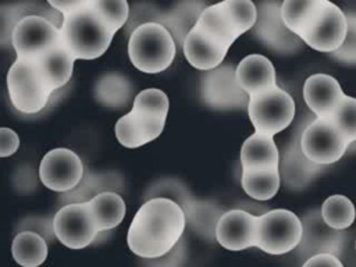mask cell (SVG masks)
<instances>
[{"label":"cell","mask_w":356,"mask_h":267,"mask_svg":"<svg viewBox=\"0 0 356 267\" xmlns=\"http://www.w3.org/2000/svg\"><path fill=\"white\" fill-rule=\"evenodd\" d=\"M185 225V211L175 200L149 199L138 209L128 228V248L142 259L163 257L175 248Z\"/></svg>","instance_id":"6da1fadb"},{"label":"cell","mask_w":356,"mask_h":267,"mask_svg":"<svg viewBox=\"0 0 356 267\" xmlns=\"http://www.w3.org/2000/svg\"><path fill=\"white\" fill-rule=\"evenodd\" d=\"M61 42L76 60H95L110 47L115 31L89 4L64 14Z\"/></svg>","instance_id":"7a4b0ae2"},{"label":"cell","mask_w":356,"mask_h":267,"mask_svg":"<svg viewBox=\"0 0 356 267\" xmlns=\"http://www.w3.org/2000/svg\"><path fill=\"white\" fill-rule=\"evenodd\" d=\"M7 90L11 104L24 114L42 111L56 92L36 58L17 57L7 72Z\"/></svg>","instance_id":"3957f363"},{"label":"cell","mask_w":356,"mask_h":267,"mask_svg":"<svg viewBox=\"0 0 356 267\" xmlns=\"http://www.w3.org/2000/svg\"><path fill=\"white\" fill-rule=\"evenodd\" d=\"M177 53L171 32L159 22L138 26L128 39V56L135 68L146 74L167 70Z\"/></svg>","instance_id":"277c9868"},{"label":"cell","mask_w":356,"mask_h":267,"mask_svg":"<svg viewBox=\"0 0 356 267\" xmlns=\"http://www.w3.org/2000/svg\"><path fill=\"white\" fill-rule=\"evenodd\" d=\"M246 110L254 131L274 136L291 125L295 102L285 89L275 85L252 95Z\"/></svg>","instance_id":"5b68a950"},{"label":"cell","mask_w":356,"mask_h":267,"mask_svg":"<svg viewBox=\"0 0 356 267\" xmlns=\"http://www.w3.org/2000/svg\"><path fill=\"white\" fill-rule=\"evenodd\" d=\"M303 236V222L291 210L274 209L259 216L257 248L268 254H285L296 249Z\"/></svg>","instance_id":"8992f818"},{"label":"cell","mask_w":356,"mask_h":267,"mask_svg":"<svg viewBox=\"0 0 356 267\" xmlns=\"http://www.w3.org/2000/svg\"><path fill=\"white\" fill-rule=\"evenodd\" d=\"M200 96L206 106L216 110L248 108L250 97L238 82L236 67L231 64H220L202 76Z\"/></svg>","instance_id":"52a82bcc"},{"label":"cell","mask_w":356,"mask_h":267,"mask_svg":"<svg viewBox=\"0 0 356 267\" xmlns=\"http://www.w3.org/2000/svg\"><path fill=\"white\" fill-rule=\"evenodd\" d=\"M300 145L312 161L330 165L342 159L350 142L332 120L316 117L302 131Z\"/></svg>","instance_id":"ba28073f"},{"label":"cell","mask_w":356,"mask_h":267,"mask_svg":"<svg viewBox=\"0 0 356 267\" xmlns=\"http://www.w3.org/2000/svg\"><path fill=\"white\" fill-rule=\"evenodd\" d=\"M61 43V31L49 18L25 15L18 19L11 33V46L17 57L36 58Z\"/></svg>","instance_id":"9c48e42d"},{"label":"cell","mask_w":356,"mask_h":267,"mask_svg":"<svg viewBox=\"0 0 356 267\" xmlns=\"http://www.w3.org/2000/svg\"><path fill=\"white\" fill-rule=\"evenodd\" d=\"M53 232L64 246L82 249L95 241L100 229L88 202H72L56 213Z\"/></svg>","instance_id":"30bf717a"},{"label":"cell","mask_w":356,"mask_h":267,"mask_svg":"<svg viewBox=\"0 0 356 267\" xmlns=\"http://www.w3.org/2000/svg\"><path fill=\"white\" fill-rule=\"evenodd\" d=\"M252 32L266 47L282 54H291L305 43L285 25L278 0H263L259 4L257 21Z\"/></svg>","instance_id":"8fae6325"},{"label":"cell","mask_w":356,"mask_h":267,"mask_svg":"<svg viewBox=\"0 0 356 267\" xmlns=\"http://www.w3.org/2000/svg\"><path fill=\"white\" fill-rule=\"evenodd\" d=\"M39 178L53 192H70L83 178L81 157L65 147H56L47 152L40 160Z\"/></svg>","instance_id":"7c38bea8"},{"label":"cell","mask_w":356,"mask_h":267,"mask_svg":"<svg viewBox=\"0 0 356 267\" xmlns=\"http://www.w3.org/2000/svg\"><path fill=\"white\" fill-rule=\"evenodd\" d=\"M346 31V14L337 4L328 1L318 18L302 35L300 39L305 42V44L317 51L331 53L342 44Z\"/></svg>","instance_id":"4fadbf2b"},{"label":"cell","mask_w":356,"mask_h":267,"mask_svg":"<svg viewBox=\"0 0 356 267\" xmlns=\"http://www.w3.org/2000/svg\"><path fill=\"white\" fill-rule=\"evenodd\" d=\"M259 216L241 209L222 213L216 222V239L228 250H243L257 245Z\"/></svg>","instance_id":"5bb4252c"},{"label":"cell","mask_w":356,"mask_h":267,"mask_svg":"<svg viewBox=\"0 0 356 267\" xmlns=\"http://www.w3.org/2000/svg\"><path fill=\"white\" fill-rule=\"evenodd\" d=\"M165 120L167 118L164 117L131 108L129 113L117 120L115 138L128 149L143 146L160 136L164 129Z\"/></svg>","instance_id":"9a60e30c"},{"label":"cell","mask_w":356,"mask_h":267,"mask_svg":"<svg viewBox=\"0 0 356 267\" xmlns=\"http://www.w3.org/2000/svg\"><path fill=\"white\" fill-rule=\"evenodd\" d=\"M303 222V236L299 243L300 252L306 253L307 257L320 253L331 252L339 254L345 245L346 232L343 229H335L330 227L321 211H309L302 218Z\"/></svg>","instance_id":"2e32d148"},{"label":"cell","mask_w":356,"mask_h":267,"mask_svg":"<svg viewBox=\"0 0 356 267\" xmlns=\"http://www.w3.org/2000/svg\"><path fill=\"white\" fill-rule=\"evenodd\" d=\"M300 135H295L285 147L280 159L281 182L289 189H302L307 186L323 170L324 165L312 161L303 152Z\"/></svg>","instance_id":"e0dca14e"},{"label":"cell","mask_w":356,"mask_h":267,"mask_svg":"<svg viewBox=\"0 0 356 267\" xmlns=\"http://www.w3.org/2000/svg\"><path fill=\"white\" fill-rule=\"evenodd\" d=\"M343 96L339 82L327 74H313L303 83V99L310 111L318 118H330Z\"/></svg>","instance_id":"ac0fdd59"},{"label":"cell","mask_w":356,"mask_h":267,"mask_svg":"<svg viewBox=\"0 0 356 267\" xmlns=\"http://www.w3.org/2000/svg\"><path fill=\"white\" fill-rule=\"evenodd\" d=\"M182 51L186 61L193 68L209 71L222 64L228 47L216 42L199 28L193 26L184 40Z\"/></svg>","instance_id":"d6986e66"},{"label":"cell","mask_w":356,"mask_h":267,"mask_svg":"<svg viewBox=\"0 0 356 267\" xmlns=\"http://www.w3.org/2000/svg\"><path fill=\"white\" fill-rule=\"evenodd\" d=\"M236 78L249 96L277 85L275 68L263 54H249L242 58L236 65Z\"/></svg>","instance_id":"ffe728a7"},{"label":"cell","mask_w":356,"mask_h":267,"mask_svg":"<svg viewBox=\"0 0 356 267\" xmlns=\"http://www.w3.org/2000/svg\"><path fill=\"white\" fill-rule=\"evenodd\" d=\"M195 26L228 49L241 36L231 14L221 1L207 6Z\"/></svg>","instance_id":"44dd1931"},{"label":"cell","mask_w":356,"mask_h":267,"mask_svg":"<svg viewBox=\"0 0 356 267\" xmlns=\"http://www.w3.org/2000/svg\"><path fill=\"white\" fill-rule=\"evenodd\" d=\"M207 7L204 0H178L163 14L161 25L172 35L177 47H182L186 35L196 25L200 14Z\"/></svg>","instance_id":"7402d4cb"},{"label":"cell","mask_w":356,"mask_h":267,"mask_svg":"<svg viewBox=\"0 0 356 267\" xmlns=\"http://www.w3.org/2000/svg\"><path fill=\"white\" fill-rule=\"evenodd\" d=\"M241 185L254 200H270L280 189V167H242Z\"/></svg>","instance_id":"603a6c76"},{"label":"cell","mask_w":356,"mask_h":267,"mask_svg":"<svg viewBox=\"0 0 356 267\" xmlns=\"http://www.w3.org/2000/svg\"><path fill=\"white\" fill-rule=\"evenodd\" d=\"M280 159L273 135L256 131L241 147L242 167H280Z\"/></svg>","instance_id":"cb8c5ba5"},{"label":"cell","mask_w":356,"mask_h":267,"mask_svg":"<svg viewBox=\"0 0 356 267\" xmlns=\"http://www.w3.org/2000/svg\"><path fill=\"white\" fill-rule=\"evenodd\" d=\"M330 0H282L281 14L285 25L299 38L313 25Z\"/></svg>","instance_id":"d4e9b609"},{"label":"cell","mask_w":356,"mask_h":267,"mask_svg":"<svg viewBox=\"0 0 356 267\" xmlns=\"http://www.w3.org/2000/svg\"><path fill=\"white\" fill-rule=\"evenodd\" d=\"M86 202L93 213L100 232L115 228L125 217V202L113 191L99 192Z\"/></svg>","instance_id":"484cf974"},{"label":"cell","mask_w":356,"mask_h":267,"mask_svg":"<svg viewBox=\"0 0 356 267\" xmlns=\"http://www.w3.org/2000/svg\"><path fill=\"white\" fill-rule=\"evenodd\" d=\"M42 71L54 90L63 88L72 76L75 57L63 44V42L46 54L36 57Z\"/></svg>","instance_id":"4316f807"},{"label":"cell","mask_w":356,"mask_h":267,"mask_svg":"<svg viewBox=\"0 0 356 267\" xmlns=\"http://www.w3.org/2000/svg\"><path fill=\"white\" fill-rule=\"evenodd\" d=\"M47 243L35 231L18 232L11 245L14 260L22 267H38L47 257Z\"/></svg>","instance_id":"83f0119b"},{"label":"cell","mask_w":356,"mask_h":267,"mask_svg":"<svg viewBox=\"0 0 356 267\" xmlns=\"http://www.w3.org/2000/svg\"><path fill=\"white\" fill-rule=\"evenodd\" d=\"M95 96L99 103L107 107L117 108L125 106L131 96V83L120 74H107L97 81Z\"/></svg>","instance_id":"f1b7e54d"},{"label":"cell","mask_w":356,"mask_h":267,"mask_svg":"<svg viewBox=\"0 0 356 267\" xmlns=\"http://www.w3.org/2000/svg\"><path fill=\"white\" fill-rule=\"evenodd\" d=\"M320 211L324 221L335 229L349 228L356 217V210L352 200L343 195H332L327 197Z\"/></svg>","instance_id":"f546056e"},{"label":"cell","mask_w":356,"mask_h":267,"mask_svg":"<svg viewBox=\"0 0 356 267\" xmlns=\"http://www.w3.org/2000/svg\"><path fill=\"white\" fill-rule=\"evenodd\" d=\"M90 6L117 32L124 28L129 18V4L127 0H92Z\"/></svg>","instance_id":"4dcf8cb0"},{"label":"cell","mask_w":356,"mask_h":267,"mask_svg":"<svg viewBox=\"0 0 356 267\" xmlns=\"http://www.w3.org/2000/svg\"><path fill=\"white\" fill-rule=\"evenodd\" d=\"M132 108L167 118L168 108H170V102H168L167 95L161 89L147 88V89L140 90L135 96Z\"/></svg>","instance_id":"1f68e13d"},{"label":"cell","mask_w":356,"mask_h":267,"mask_svg":"<svg viewBox=\"0 0 356 267\" xmlns=\"http://www.w3.org/2000/svg\"><path fill=\"white\" fill-rule=\"evenodd\" d=\"M221 3L231 14L241 35L254 26L257 21V7L252 0H222Z\"/></svg>","instance_id":"d6a6232c"},{"label":"cell","mask_w":356,"mask_h":267,"mask_svg":"<svg viewBox=\"0 0 356 267\" xmlns=\"http://www.w3.org/2000/svg\"><path fill=\"white\" fill-rule=\"evenodd\" d=\"M330 120L337 124L350 145L356 142V97L345 95Z\"/></svg>","instance_id":"836d02e7"},{"label":"cell","mask_w":356,"mask_h":267,"mask_svg":"<svg viewBox=\"0 0 356 267\" xmlns=\"http://www.w3.org/2000/svg\"><path fill=\"white\" fill-rule=\"evenodd\" d=\"M345 14L348 21V31H346L345 40L337 50L328 54L335 61H339L348 65H356V13L348 11Z\"/></svg>","instance_id":"e575fe53"},{"label":"cell","mask_w":356,"mask_h":267,"mask_svg":"<svg viewBox=\"0 0 356 267\" xmlns=\"http://www.w3.org/2000/svg\"><path fill=\"white\" fill-rule=\"evenodd\" d=\"M163 13L154 4L150 3H135L129 10V18L124 26L127 33H132L138 26L147 24V22H159L161 24Z\"/></svg>","instance_id":"d590c367"},{"label":"cell","mask_w":356,"mask_h":267,"mask_svg":"<svg viewBox=\"0 0 356 267\" xmlns=\"http://www.w3.org/2000/svg\"><path fill=\"white\" fill-rule=\"evenodd\" d=\"M19 146V138L11 128L3 127L0 129V156L8 157L17 152Z\"/></svg>","instance_id":"8d00e7d4"},{"label":"cell","mask_w":356,"mask_h":267,"mask_svg":"<svg viewBox=\"0 0 356 267\" xmlns=\"http://www.w3.org/2000/svg\"><path fill=\"white\" fill-rule=\"evenodd\" d=\"M305 267H310V266H328V267H342V261L339 260L338 254L331 253V252H320L316 253L310 257H307V260L303 261Z\"/></svg>","instance_id":"74e56055"},{"label":"cell","mask_w":356,"mask_h":267,"mask_svg":"<svg viewBox=\"0 0 356 267\" xmlns=\"http://www.w3.org/2000/svg\"><path fill=\"white\" fill-rule=\"evenodd\" d=\"M47 4L54 7L63 14H70L79 8H83L90 4L92 0H46Z\"/></svg>","instance_id":"f35d334b"},{"label":"cell","mask_w":356,"mask_h":267,"mask_svg":"<svg viewBox=\"0 0 356 267\" xmlns=\"http://www.w3.org/2000/svg\"><path fill=\"white\" fill-rule=\"evenodd\" d=\"M355 249H356V242H355Z\"/></svg>","instance_id":"ab89813d"}]
</instances>
